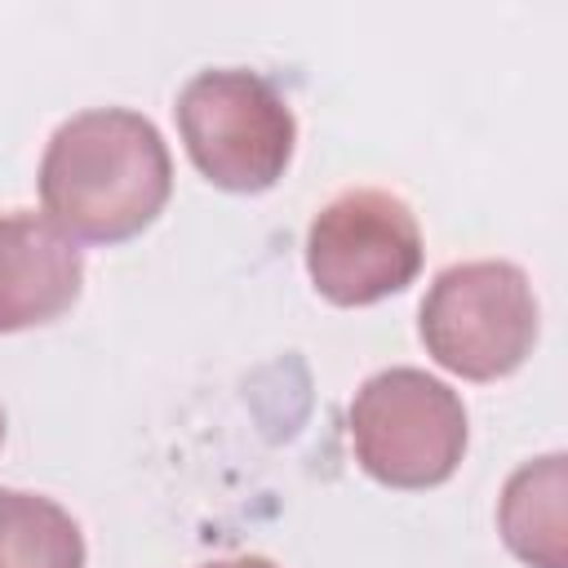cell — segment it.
<instances>
[{
	"mask_svg": "<svg viewBox=\"0 0 568 568\" xmlns=\"http://www.w3.org/2000/svg\"><path fill=\"white\" fill-rule=\"evenodd\" d=\"M417 333L439 368L466 382H497L537 346L532 284L501 257L444 266L422 297Z\"/></svg>",
	"mask_w": 568,
	"mask_h": 568,
	"instance_id": "cell-4",
	"label": "cell"
},
{
	"mask_svg": "<svg viewBox=\"0 0 568 568\" xmlns=\"http://www.w3.org/2000/svg\"><path fill=\"white\" fill-rule=\"evenodd\" d=\"M84 257L40 213H0V333L49 324L75 306Z\"/></svg>",
	"mask_w": 568,
	"mask_h": 568,
	"instance_id": "cell-6",
	"label": "cell"
},
{
	"mask_svg": "<svg viewBox=\"0 0 568 568\" xmlns=\"http://www.w3.org/2000/svg\"><path fill=\"white\" fill-rule=\"evenodd\" d=\"M0 568H84V532L53 497L0 488Z\"/></svg>",
	"mask_w": 568,
	"mask_h": 568,
	"instance_id": "cell-8",
	"label": "cell"
},
{
	"mask_svg": "<svg viewBox=\"0 0 568 568\" xmlns=\"http://www.w3.org/2000/svg\"><path fill=\"white\" fill-rule=\"evenodd\" d=\"M346 430L364 475L386 488L444 484L462 466L470 439L462 395L408 364L382 368L355 390Z\"/></svg>",
	"mask_w": 568,
	"mask_h": 568,
	"instance_id": "cell-3",
	"label": "cell"
},
{
	"mask_svg": "<svg viewBox=\"0 0 568 568\" xmlns=\"http://www.w3.org/2000/svg\"><path fill=\"white\" fill-rule=\"evenodd\" d=\"M178 133L191 164L222 191L257 195L271 191L297 142L288 98L257 71L209 67L195 71L178 93Z\"/></svg>",
	"mask_w": 568,
	"mask_h": 568,
	"instance_id": "cell-2",
	"label": "cell"
},
{
	"mask_svg": "<svg viewBox=\"0 0 568 568\" xmlns=\"http://www.w3.org/2000/svg\"><path fill=\"white\" fill-rule=\"evenodd\" d=\"M200 568H280L262 555H231V559H213V564H200Z\"/></svg>",
	"mask_w": 568,
	"mask_h": 568,
	"instance_id": "cell-9",
	"label": "cell"
},
{
	"mask_svg": "<svg viewBox=\"0 0 568 568\" xmlns=\"http://www.w3.org/2000/svg\"><path fill=\"white\" fill-rule=\"evenodd\" d=\"M44 217L84 244L142 235L173 195V160L160 129L129 106H89L62 120L40 155Z\"/></svg>",
	"mask_w": 568,
	"mask_h": 568,
	"instance_id": "cell-1",
	"label": "cell"
},
{
	"mask_svg": "<svg viewBox=\"0 0 568 568\" xmlns=\"http://www.w3.org/2000/svg\"><path fill=\"white\" fill-rule=\"evenodd\" d=\"M0 444H4V408H0Z\"/></svg>",
	"mask_w": 568,
	"mask_h": 568,
	"instance_id": "cell-10",
	"label": "cell"
},
{
	"mask_svg": "<svg viewBox=\"0 0 568 568\" xmlns=\"http://www.w3.org/2000/svg\"><path fill=\"white\" fill-rule=\"evenodd\" d=\"M564 453H546L537 462H524L497 501V528L515 559L528 568H568V475Z\"/></svg>",
	"mask_w": 568,
	"mask_h": 568,
	"instance_id": "cell-7",
	"label": "cell"
},
{
	"mask_svg": "<svg viewBox=\"0 0 568 568\" xmlns=\"http://www.w3.org/2000/svg\"><path fill=\"white\" fill-rule=\"evenodd\" d=\"M422 226L382 186L333 195L306 226V275L333 306H373L404 293L422 271Z\"/></svg>",
	"mask_w": 568,
	"mask_h": 568,
	"instance_id": "cell-5",
	"label": "cell"
}]
</instances>
